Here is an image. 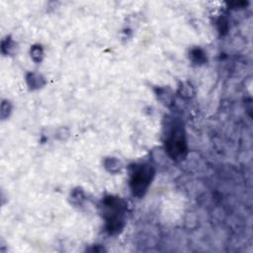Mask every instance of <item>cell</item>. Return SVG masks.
<instances>
[{"label": "cell", "mask_w": 253, "mask_h": 253, "mask_svg": "<svg viewBox=\"0 0 253 253\" xmlns=\"http://www.w3.org/2000/svg\"><path fill=\"white\" fill-rule=\"evenodd\" d=\"M165 148L174 160H182L187 155V140L181 122L171 120L166 124Z\"/></svg>", "instance_id": "obj_1"}, {"label": "cell", "mask_w": 253, "mask_h": 253, "mask_svg": "<svg viewBox=\"0 0 253 253\" xmlns=\"http://www.w3.org/2000/svg\"><path fill=\"white\" fill-rule=\"evenodd\" d=\"M104 216L106 228L110 234L120 232L124 227V214L126 211L125 203L117 197H107L103 201Z\"/></svg>", "instance_id": "obj_2"}, {"label": "cell", "mask_w": 253, "mask_h": 253, "mask_svg": "<svg viewBox=\"0 0 253 253\" xmlns=\"http://www.w3.org/2000/svg\"><path fill=\"white\" fill-rule=\"evenodd\" d=\"M154 177V169L148 163H135L129 168V187L136 197H142Z\"/></svg>", "instance_id": "obj_3"}, {"label": "cell", "mask_w": 253, "mask_h": 253, "mask_svg": "<svg viewBox=\"0 0 253 253\" xmlns=\"http://www.w3.org/2000/svg\"><path fill=\"white\" fill-rule=\"evenodd\" d=\"M191 58L192 60L195 62V63H204L205 60H206V56H205V53L203 52L202 49L200 48H195L192 50L191 52Z\"/></svg>", "instance_id": "obj_4"}, {"label": "cell", "mask_w": 253, "mask_h": 253, "mask_svg": "<svg viewBox=\"0 0 253 253\" xmlns=\"http://www.w3.org/2000/svg\"><path fill=\"white\" fill-rule=\"evenodd\" d=\"M31 53H32V57L34 58L35 61H41L42 56V50L41 46H37V47L34 46L32 48Z\"/></svg>", "instance_id": "obj_5"}]
</instances>
